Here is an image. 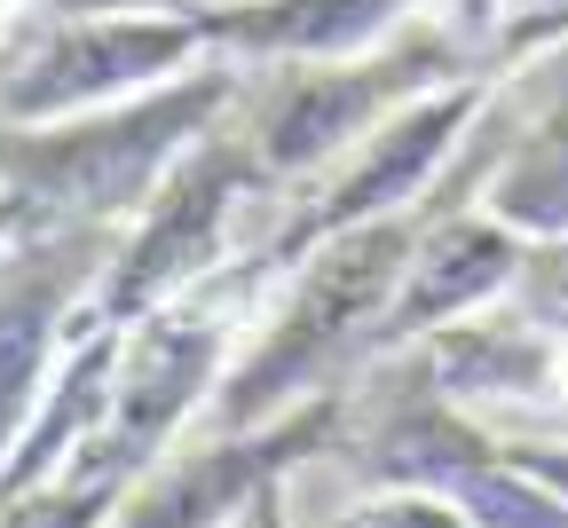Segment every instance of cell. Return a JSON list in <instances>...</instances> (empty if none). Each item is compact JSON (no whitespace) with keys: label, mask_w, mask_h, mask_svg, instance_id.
<instances>
[{"label":"cell","mask_w":568,"mask_h":528,"mask_svg":"<svg viewBox=\"0 0 568 528\" xmlns=\"http://www.w3.org/2000/svg\"><path fill=\"white\" fill-rule=\"evenodd\" d=\"M521 261H529L521 230H506L497 213H489V221H435V230L418 237V261H410V276H403V292H395V308L379 316L372 347H395V339H418V332L450 324L458 308H474V299H489V292H506V284L521 276Z\"/></svg>","instance_id":"cell-9"},{"label":"cell","mask_w":568,"mask_h":528,"mask_svg":"<svg viewBox=\"0 0 568 528\" xmlns=\"http://www.w3.org/2000/svg\"><path fill=\"white\" fill-rule=\"evenodd\" d=\"M261 174V150H222V142H197L190 159L159 182L151 213H142L134 245L119 253L111 284L95 292V308L71 324V332H126L142 308H166V292L205 276L213 245H222V221L237 205V190Z\"/></svg>","instance_id":"cell-4"},{"label":"cell","mask_w":568,"mask_h":528,"mask_svg":"<svg viewBox=\"0 0 568 528\" xmlns=\"http://www.w3.org/2000/svg\"><path fill=\"white\" fill-rule=\"evenodd\" d=\"M521 316L529 324H545V332H568V237H552V245H537L529 261H521Z\"/></svg>","instance_id":"cell-14"},{"label":"cell","mask_w":568,"mask_h":528,"mask_svg":"<svg viewBox=\"0 0 568 528\" xmlns=\"http://www.w3.org/2000/svg\"><path fill=\"white\" fill-rule=\"evenodd\" d=\"M332 403L316 410H293V418H276L268 434H245V441H213V449H190V458L159 466L151 481H142L126 505H119V528H222L237 520L284 466L301 458V449H316L332 434Z\"/></svg>","instance_id":"cell-7"},{"label":"cell","mask_w":568,"mask_h":528,"mask_svg":"<svg viewBox=\"0 0 568 528\" xmlns=\"http://www.w3.org/2000/svg\"><path fill=\"white\" fill-rule=\"evenodd\" d=\"M237 528H284V512H276V481H268V489H261V497L237 512Z\"/></svg>","instance_id":"cell-15"},{"label":"cell","mask_w":568,"mask_h":528,"mask_svg":"<svg viewBox=\"0 0 568 528\" xmlns=\"http://www.w3.org/2000/svg\"><path fill=\"white\" fill-rule=\"evenodd\" d=\"M481 95H489V71H474L466 88H443V95H426V103H410L403 119H387L379 134H372V150L355 159L293 230L276 237V253L268 261H293L301 245H324V237H339V230H364V221H379V213H395L403 197H418V182L435 174L443 159H450V142H458V126L481 111Z\"/></svg>","instance_id":"cell-6"},{"label":"cell","mask_w":568,"mask_h":528,"mask_svg":"<svg viewBox=\"0 0 568 528\" xmlns=\"http://www.w3.org/2000/svg\"><path fill=\"white\" fill-rule=\"evenodd\" d=\"M55 308H63V284H55V268L40 253H17L9 268H0V466H9L17 418L32 410V387L48 370Z\"/></svg>","instance_id":"cell-11"},{"label":"cell","mask_w":568,"mask_h":528,"mask_svg":"<svg viewBox=\"0 0 568 528\" xmlns=\"http://www.w3.org/2000/svg\"><path fill=\"white\" fill-rule=\"evenodd\" d=\"M205 40V17H111V24H71L55 32L24 71L0 80V119H55V111H95L119 95H142L151 80L182 71Z\"/></svg>","instance_id":"cell-5"},{"label":"cell","mask_w":568,"mask_h":528,"mask_svg":"<svg viewBox=\"0 0 568 528\" xmlns=\"http://www.w3.org/2000/svg\"><path fill=\"white\" fill-rule=\"evenodd\" d=\"M230 103V80H190V88H151L126 95L103 119L55 126V134H17L0 142V190L24 205L32 230H71L119 205H142V190H159L174 150L205 134V119Z\"/></svg>","instance_id":"cell-1"},{"label":"cell","mask_w":568,"mask_h":528,"mask_svg":"<svg viewBox=\"0 0 568 528\" xmlns=\"http://www.w3.org/2000/svg\"><path fill=\"white\" fill-rule=\"evenodd\" d=\"M410 261H418V230L410 221H387V213L364 221V230L324 237V253L308 261L301 292L284 299V316L268 324V339L237 363V379L222 395V418L230 426H261L284 395H301L339 347H372V332L395 308Z\"/></svg>","instance_id":"cell-2"},{"label":"cell","mask_w":568,"mask_h":528,"mask_svg":"<svg viewBox=\"0 0 568 528\" xmlns=\"http://www.w3.org/2000/svg\"><path fill=\"white\" fill-rule=\"evenodd\" d=\"M545 387H560V395H568V332L552 339V379H545Z\"/></svg>","instance_id":"cell-16"},{"label":"cell","mask_w":568,"mask_h":528,"mask_svg":"<svg viewBox=\"0 0 568 528\" xmlns=\"http://www.w3.org/2000/svg\"><path fill=\"white\" fill-rule=\"evenodd\" d=\"M403 9L410 0H237V9H205V40L245 55H355Z\"/></svg>","instance_id":"cell-10"},{"label":"cell","mask_w":568,"mask_h":528,"mask_svg":"<svg viewBox=\"0 0 568 528\" xmlns=\"http://www.w3.org/2000/svg\"><path fill=\"white\" fill-rule=\"evenodd\" d=\"M222 347H230V308H205V299L159 308L151 324L119 347L111 410L95 418V434L80 441V458H71V466H95L111 481H134L166 449V434L190 418V403L205 395V379L222 370Z\"/></svg>","instance_id":"cell-3"},{"label":"cell","mask_w":568,"mask_h":528,"mask_svg":"<svg viewBox=\"0 0 568 528\" xmlns=\"http://www.w3.org/2000/svg\"><path fill=\"white\" fill-rule=\"evenodd\" d=\"M119 489H126V481H111V474H95V466H71L48 497L24 489L17 505H0V528H95Z\"/></svg>","instance_id":"cell-13"},{"label":"cell","mask_w":568,"mask_h":528,"mask_svg":"<svg viewBox=\"0 0 568 528\" xmlns=\"http://www.w3.org/2000/svg\"><path fill=\"white\" fill-rule=\"evenodd\" d=\"M489 213L521 237H568V111L514 150V166L489 182Z\"/></svg>","instance_id":"cell-12"},{"label":"cell","mask_w":568,"mask_h":528,"mask_svg":"<svg viewBox=\"0 0 568 528\" xmlns=\"http://www.w3.org/2000/svg\"><path fill=\"white\" fill-rule=\"evenodd\" d=\"M450 40H426L410 55H387V63H332V71H301L261 119V166H308L324 150H339L347 134H364L379 119V103H395L403 88H418L426 63H443Z\"/></svg>","instance_id":"cell-8"}]
</instances>
